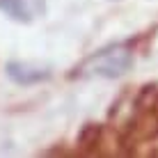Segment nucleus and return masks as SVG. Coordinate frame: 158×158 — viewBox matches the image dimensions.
Instances as JSON below:
<instances>
[{
  "instance_id": "nucleus-1",
  "label": "nucleus",
  "mask_w": 158,
  "mask_h": 158,
  "mask_svg": "<svg viewBox=\"0 0 158 158\" xmlns=\"http://www.w3.org/2000/svg\"><path fill=\"white\" fill-rule=\"evenodd\" d=\"M135 64V53L128 41H117L94 51L71 71V78H119Z\"/></svg>"
},
{
  "instance_id": "nucleus-2",
  "label": "nucleus",
  "mask_w": 158,
  "mask_h": 158,
  "mask_svg": "<svg viewBox=\"0 0 158 158\" xmlns=\"http://www.w3.org/2000/svg\"><path fill=\"white\" fill-rule=\"evenodd\" d=\"M5 73H7V78L12 80V83L21 85V87L39 85V83H46V80L51 78V69H48V67L21 62V60H12V62H7Z\"/></svg>"
},
{
  "instance_id": "nucleus-3",
  "label": "nucleus",
  "mask_w": 158,
  "mask_h": 158,
  "mask_svg": "<svg viewBox=\"0 0 158 158\" xmlns=\"http://www.w3.org/2000/svg\"><path fill=\"white\" fill-rule=\"evenodd\" d=\"M0 12L16 23H30L44 12V0H0Z\"/></svg>"
},
{
  "instance_id": "nucleus-4",
  "label": "nucleus",
  "mask_w": 158,
  "mask_h": 158,
  "mask_svg": "<svg viewBox=\"0 0 158 158\" xmlns=\"http://www.w3.org/2000/svg\"><path fill=\"white\" fill-rule=\"evenodd\" d=\"M101 138H103V126L101 124H94V122H87L78 133V147L80 149H87V151H94L96 147L101 144Z\"/></svg>"
}]
</instances>
